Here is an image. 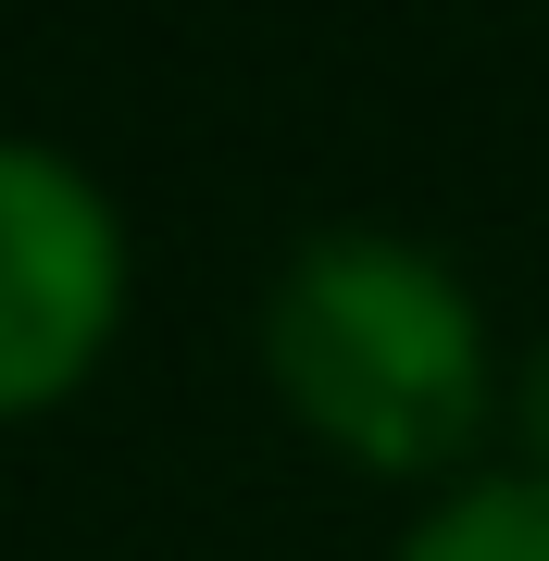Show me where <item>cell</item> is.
I'll use <instances>...</instances> for the list:
<instances>
[{
    "instance_id": "1",
    "label": "cell",
    "mask_w": 549,
    "mask_h": 561,
    "mask_svg": "<svg viewBox=\"0 0 549 561\" xmlns=\"http://www.w3.org/2000/svg\"><path fill=\"white\" fill-rule=\"evenodd\" d=\"M263 350H275V387L325 424V437H350L363 461H437V449H462L474 412H488L474 300L449 287L437 250L375 238V225H338V238L287 250Z\"/></svg>"
},
{
    "instance_id": "2",
    "label": "cell",
    "mask_w": 549,
    "mask_h": 561,
    "mask_svg": "<svg viewBox=\"0 0 549 561\" xmlns=\"http://www.w3.org/2000/svg\"><path fill=\"white\" fill-rule=\"evenodd\" d=\"M125 300V238L101 187L38 138H0V412L50 400Z\"/></svg>"
},
{
    "instance_id": "3",
    "label": "cell",
    "mask_w": 549,
    "mask_h": 561,
    "mask_svg": "<svg viewBox=\"0 0 549 561\" xmlns=\"http://www.w3.org/2000/svg\"><path fill=\"white\" fill-rule=\"evenodd\" d=\"M400 561H549V474H488L400 537Z\"/></svg>"
},
{
    "instance_id": "4",
    "label": "cell",
    "mask_w": 549,
    "mask_h": 561,
    "mask_svg": "<svg viewBox=\"0 0 549 561\" xmlns=\"http://www.w3.org/2000/svg\"><path fill=\"white\" fill-rule=\"evenodd\" d=\"M525 424L549 437V350H537V375H525Z\"/></svg>"
}]
</instances>
